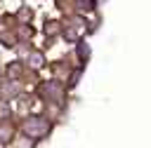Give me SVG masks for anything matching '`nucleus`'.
<instances>
[{
    "label": "nucleus",
    "mask_w": 151,
    "mask_h": 148,
    "mask_svg": "<svg viewBox=\"0 0 151 148\" xmlns=\"http://www.w3.org/2000/svg\"><path fill=\"white\" fill-rule=\"evenodd\" d=\"M24 132H26L31 139H40V136H45V134L50 132V122H47L45 117H31V120L24 122Z\"/></svg>",
    "instance_id": "f257e3e1"
},
{
    "label": "nucleus",
    "mask_w": 151,
    "mask_h": 148,
    "mask_svg": "<svg viewBox=\"0 0 151 148\" xmlns=\"http://www.w3.org/2000/svg\"><path fill=\"white\" fill-rule=\"evenodd\" d=\"M76 2V7H80L83 12H90V9H94V5H97V0H73Z\"/></svg>",
    "instance_id": "f03ea898"
},
{
    "label": "nucleus",
    "mask_w": 151,
    "mask_h": 148,
    "mask_svg": "<svg viewBox=\"0 0 151 148\" xmlns=\"http://www.w3.org/2000/svg\"><path fill=\"white\" fill-rule=\"evenodd\" d=\"M42 63V56L40 54H31V66H40Z\"/></svg>",
    "instance_id": "7ed1b4c3"
},
{
    "label": "nucleus",
    "mask_w": 151,
    "mask_h": 148,
    "mask_svg": "<svg viewBox=\"0 0 151 148\" xmlns=\"http://www.w3.org/2000/svg\"><path fill=\"white\" fill-rule=\"evenodd\" d=\"M0 115H2V117H7V115H9V108H7V106H5V103H2V106H0Z\"/></svg>",
    "instance_id": "20e7f679"
}]
</instances>
